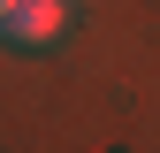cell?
<instances>
[{"label": "cell", "mask_w": 160, "mask_h": 153, "mask_svg": "<svg viewBox=\"0 0 160 153\" xmlns=\"http://www.w3.org/2000/svg\"><path fill=\"white\" fill-rule=\"evenodd\" d=\"M0 38L8 46H53L61 38V0H0Z\"/></svg>", "instance_id": "cell-1"}]
</instances>
